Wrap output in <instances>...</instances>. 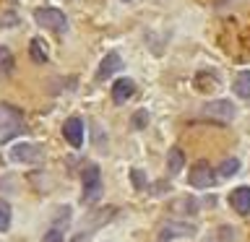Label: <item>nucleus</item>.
Segmentation results:
<instances>
[{"label": "nucleus", "mask_w": 250, "mask_h": 242, "mask_svg": "<svg viewBox=\"0 0 250 242\" xmlns=\"http://www.w3.org/2000/svg\"><path fill=\"white\" fill-rule=\"evenodd\" d=\"M23 133V117L11 104H0V143H8L11 138Z\"/></svg>", "instance_id": "nucleus-1"}, {"label": "nucleus", "mask_w": 250, "mask_h": 242, "mask_svg": "<svg viewBox=\"0 0 250 242\" xmlns=\"http://www.w3.org/2000/svg\"><path fill=\"white\" fill-rule=\"evenodd\" d=\"M133 91H136V83H133L130 78H120V81H115V86H112V99L117 104H123V101H128L133 97Z\"/></svg>", "instance_id": "nucleus-10"}, {"label": "nucleus", "mask_w": 250, "mask_h": 242, "mask_svg": "<svg viewBox=\"0 0 250 242\" xmlns=\"http://www.w3.org/2000/svg\"><path fill=\"white\" fill-rule=\"evenodd\" d=\"M11 159L19 164H39L44 159V151L37 143H16L11 148Z\"/></svg>", "instance_id": "nucleus-4"}, {"label": "nucleus", "mask_w": 250, "mask_h": 242, "mask_svg": "<svg viewBox=\"0 0 250 242\" xmlns=\"http://www.w3.org/2000/svg\"><path fill=\"white\" fill-rule=\"evenodd\" d=\"M70 242H83V234H76V237L70 240Z\"/></svg>", "instance_id": "nucleus-22"}, {"label": "nucleus", "mask_w": 250, "mask_h": 242, "mask_svg": "<svg viewBox=\"0 0 250 242\" xmlns=\"http://www.w3.org/2000/svg\"><path fill=\"white\" fill-rule=\"evenodd\" d=\"M133 180H136V187H144V175L138 169H133Z\"/></svg>", "instance_id": "nucleus-21"}, {"label": "nucleus", "mask_w": 250, "mask_h": 242, "mask_svg": "<svg viewBox=\"0 0 250 242\" xmlns=\"http://www.w3.org/2000/svg\"><path fill=\"white\" fill-rule=\"evenodd\" d=\"M234 240V229H229V226H219V232H216V237L214 240H206V242H232Z\"/></svg>", "instance_id": "nucleus-18"}, {"label": "nucleus", "mask_w": 250, "mask_h": 242, "mask_svg": "<svg viewBox=\"0 0 250 242\" xmlns=\"http://www.w3.org/2000/svg\"><path fill=\"white\" fill-rule=\"evenodd\" d=\"M146 109H138V112L136 115H133V125H136V128H144V125H146Z\"/></svg>", "instance_id": "nucleus-20"}, {"label": "nucleus", "mask_w": 250, "mask_h": 242, "mask_svg": "<svg viewBox=\"0 0 250 242\" xmlns=\"http://www.w3.org/2000/svg\"><path fill=\"white\" fill-rule=\"evenodd\" d=\"M229 203L234 206L237 214H250V187H237V190H232Z\"/></svg>", "instance_id": "nucleus-11"}, {"label": "nucleus", "mask_w": 250, "mask_h": 242, "mask_svg": "<svg viewBox=\"0 0 250 242\" xmlns=\"http://www.w3.org/2000/svg\"><path fill=\"white\" fill-rule=\"evenodd\" d=\"M120 68H123V60H120V55H117V52H109V55H104V60L99 62L97 78H99V81H104L107 76H112L115 70H120Z\"/></svg>", "instance_id": "nucleus-9"}, {"label": "nucleus", "mask_w": 250, "mask_h": 242, "mask_svg": "<svg viewBox=\"0 0 250 242\" xmlns=\"http://www.w3.org/2000/svg\"><path fill=\"white\" fill-rule=\"evenodd\" d=\"M237 169H240L237 159H224L222 167H219V175H222V177H232V175H237Z\"/></svg>", "instance_id": "nucleus-16"}, {"label": "nucleus", "mask_w": 250, "mask_h": 242, "mask_svg": "<svg viewBox=\"0 0 250 242\" xmlns=\"http://www.w3.org/2000/svg\"><path fill=\"white\" fill-rule=\"evenodd\" d=\"M62 136L73 148H78L83 143V120L81 117H68L65 125H62Z\"/></svg>", "instance_id": "nucleus-8"}, {"label": "nucleus", "mask_w": 250, "mask_h": 242, "mask_svg": "<svg viewBox=\"0 0 250 242\" xmlns=\"http://www.w3.org/2000/svg\"><path fill=\"white\" fill-rule=\"evenodd\" d=\"M232 89L240 99H250V70H242L237 73V78L232 81Z\"/></svg>", "instance_id": "nucleus-12"}, {"label": "nucleus", "mask_w": 250, "mask_h": 242, "mask_svg": "<svg viewBox=\"0 0 250 242\" xmlns=\"http://www.w3.org/2000/svg\"><path fill=\"white\" fill-rule=\"evenodd\" d=\"M42 242H62V232H60V226H52L50 232H44Z\"/></svg>", "instance_id": "nucleus-19"}, {"label": "nucleus", "mask_w": 250, "mask_h": 242, "mask_svg": "<svg viewBox=\"0 0 250 242\" xmlns=\"http://www.w3.org/2000/svg\"><path fill=\"white\" fill-rule=\"evenodd\" d=\"M208 117H216L219 122H229L234 115H237V109H234V104L229 99H216V101H208L206 109H203Z\"/></svg>", "instance_id": "nucleus-6"}, {"label": "nucleus", "mask_w": 250, "mask_h": 242, "mask_svg": "<svg viewBox=\"0 0 250 242\" xmlns=\"http://www.w3.org/2000/svg\"><path fill=\"white\" fill-rule=\"evenodd\" d=\"M183 164H185V156L180 148H169V156H167V172L169 175H177L180 169H183Z\"/></svg>", "instance_id": "nucleus-13"}, {"label": "nucleus", "mask_w": 250, "mask_h": 242, "mask_svg": "<svg viewBox=\"0 0 250 242\" xmlns=\"http://www.w3.org/2000/svg\"><path fill=\"white\" fill-rule=\"evenodd\" d=\"M99 198H102V175L97 164H89L83 169V201L97 203Z\"/></svg>", "instance_id": "nucleus-2"}, {"label": "nucleus", "mask_w": 250, "mask_h": 242, "mask_svg": "<svg viewBox=\"0 0 250 242\" xmlns=\"http://www.w3.org/2000/svg\"><path fill=\"white\" fill-rule=\"evenodd\" d=\"M11 229V206L5 201H0V232Z\"/></svg>", "instance_id": "nucleus-15"}, {"label": "nucleus", "mask_w": 250, "mask_h": 242, "mask_svg": "<svg viewBox=\"0 0 250 242\" xmlns=\"http://www.w3.org/2000/svg\"><path fill=\"white\" fill-rule=\"evenodd\" d=\"M29 52H31V60H34V62H47V50H44V44L39 42V39L31 42Z\"/></svg>", "instance_id": "nucleus-14"}, {"label": "nucleus", "mask_w": 250, "mask_h": 242, "mask_svg": "<svg viewBox=\"0 0 250 242\" xmlns=\"http://www.w3.org/2000/svg\"><path fill=\"white\" fill-rule=\"evenodd\" d=\"M11 65H13V55H11V50H8V47H0V76L8 73V70H11Z\"/></svg>", "instance_id": "nucleus-17"}, {"label": "nucleus", "mask_w": 250, "mask_h": 242, "mask_svg": "<svg viewBox=\"0 0 250 242\" xmlns=\"http://www.w3.org/2000/svg\"><path fill=\"white\" fill-rule=\"evenodd\" d=\"M190 185L198 187V190L214 185V172H211V164L208 161H195L193 167H190Z\"/></svg>", "instance_id": "nucleus-5"}, {"label": "nucleus", "mask_w": 250, "mask_h": 242, "mask_svg": "<svg viewBox=\"0 0 250 242\" xmlns=\"http://www.w3.org/2000/svg\"><path fill=\"white\" fill-rule=\"evenodd\" d=\"M195 234V226L188 224V222H169L162 226V234L159 240L167 242V240H180V237H193Z\"/></svg>", "instance_id": "nucleus-7"}, {"label": "nucleus", "mask_w": 250, "mask_h": 242, "mask_svg": "<svg viewBox=\"0 0 250 242\" xmlns=\"http://www.w3.org/2000/svg\"><path fill=\"white\" fill-rule=\"evenodd\" d=\"M125 3H130V0H125Z\"/></svg>", "instance_id": "nucleus-23"}, {"label": "nucleus", "mask_w": 250, "mask_h": 242, "mask_svg": "<svg viewBox=\"0 0 250 242\" xmlns=\"http://www.w3.org/2000/svg\"><path fill=\"white\" fill-rule=\"evenodd\" d=\"M34 19L39 26H44V29H50V31H65L68 29V19H65V13L58 11V8H39V11L34 13Z\"/></svg>", "instance_id": "nucleus-3"}]
</instances>
